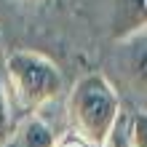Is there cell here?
Returning a JSON list of instances; mask_svg holds the SVG:
<instances>
[{"label":"cell","instance_id":"cell-6","mask_svg":"<svg viewBox=\"0 0 147 147\" xmlns=\"http://www.w3.org/2000/svg\"><path fill=\"white\" fill-rule=\"evenodd\" d=\"M16 123H19V115H16V107L11 102V94H8L3 62H0V147H8V142L13 139Z\"/></svg>","mask_w":147,"mask_h":147},{"label":"cell","instance_id":"cell-7","mask_svg":"<svg viewBox=\"0 0 147 147\" xmlns=\"http://www.w3.org/2000/svg\"><path fill=\"white\" fill-rule=\"evenodd\" d=\"M128 136L134 147H147V110H139L128 118Z\"/></svg>","mask_w":147,"mask_h":147},{"label":"cell","instance_id":"cell-1","mask_svg":"<svg viewBox=\"0 0 147 147\" xmlns=\"http://www.w3.org/2000/svg\"><path fill=\"white\" fill-rule=\"evenodd\" d=\"M120 115V96L115 86L102 72H88L70 88L67 96V123L75 136L86 139L94 147H102L105 139L118 126Z\"/></svg>","mask_w":147,"mask_h":147},{"label":"cell","instance_id":"cell-3","mask_svg":"<svg viewBox=\"0 0 147 147\" xmlns=\"http://www.w3.org/2000/svg\"><path fill=\"white\" fill-rule=\"evenodd\" d=\"M147 32V0H118L112 13V40L126 43Z\"/></svg>","mask_w":147,"mask_h":147},{"label":"cell","instance_id":"cell-4","mask_svg":"<svg viewBox=\"0 0 147 147\" xmlns=\"http://www.w3.org/2000/svg\"><path fill=\"white\" fill-rule=\"evenodd\" d=\"M62 134H56L48 126V120H43L38 112L35 115H24L16 123L13 139L8 142V147H56V139Z\"/></svg>","mask_w":147,"mask_h":147},{"label":"cell","instance_id":"cell-9","mask_svg":"<svg viewBox=\"0 0 147 147\" xmlns=\"http://www.w3.org/2000/svg\"><path fill=\"white\" fill-rule=\"evenodd\" d=\"M56 147H94V144H88L86 139H80V136H75L72 131L70 134H62L56 139Z\"/></svg>","mask_w":147,"mask_h":147},{"label":"cell","instance_id":"cell-11","mask_svg":"<svg viewBox=\"0 0 147 147\" xmlns=\"http://www.w3.org/2000/svg\"><path fill=\"white\" fill-rule=\"evenodd\" d=\"M24 3H40V0H24Z\"/></svg>","mask_w":147,"mask_h":147},{"label":"cell","instance_id":"cell-10","mask_svg":"<svg viewBox=\"0 0 147 147\" xmlns=\"http://www.w3.org/2000/svg\"><path fill=\"white\" fill-rule=\"evenodd\" d=\"M3 56H5V54H3V43H0V62H3Z\"/></svg>","mask_w":147,"mask_h":147},{"label":"cell","instance_id":"cell-2","mask_svg":"<svg viewBox=\"0 0 147 147\" xmlns=\"http://www.w3.org/2000/svg\"><path fill=\"white\" fill-rule=\"evenodd\" d=\"M3 75L19 118L35 115L51 105L64 88V78L56 62L38 51H11L3 56Z\"/></svg>","mask_w":147,"mask_h":147},{"label":"cell","instance_id":"cell-5","mask_svg":"<svg viewBox=\"0 0 147 147\" xmlns=\"http://www.w3.org/2000/svg\"><path fill=\"white\" fill-rule=\"evenodd\" d=\"M128 48L126 51V62H123V75L128 86L134 88V94H139V96L147 99V32L142 35H136L131 40H126Z\"/></svg>","mask_w":147,"mask_h":147},{"label":"cell","instance_id":"cell-8","mask_svg":"<svg viewBox=\"0 0 147 147\" xmlns=\"http://www.w3.org/2000/svg\"><path fill=\"white\" fill-rule=\"evenodd\" d=\"M102 147H134L131 144V136H128V120L120 115V120H118V126L112 128V134L105 139V144Z\"/></svg>","mask_w":147,"mask_h":147}]
</instances>
